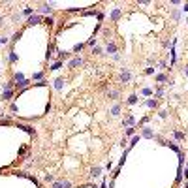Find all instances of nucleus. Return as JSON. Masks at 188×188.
Returning <instances> with one entry per match:
<instances>
[{
    "mask_svg": "<svg viewBox=\"0 0 188 188\" xmlns=\"http://www.w3.org/2000/svg\"><path fill=\"white\" fill-rule=\"evenodd\" d=\"M53 9H55V2H43L38 8V15H49L53 13Z\"/></svg>",
    "mask_w": 188,
    "mask_h": 188,
    "instance_id": "obj_1",
    "label": "nucleus"
},
{
    "mask_svg": "<svg viewBox=\"0 0 188 188\" xmlns=\"http://www.w3.org/2000/svg\"><path fill=\"white\" fill-rule=\"evenodd\" d=\"M141 128V138H145V139H154L156 138V134H154V130L151 128V126H139Z\"/></svg>",
    "mask_w": 188,
    "mask_h": 188,
    "instance_id": "obj_2",
    "label": "nucleus"
},
{
    "mask_svg": "<svg viewBox=\"0 0 188 188\" xmlns=\"http://www.w3.org/2000/svg\"><path fill=\"white\" fill-rule=\"evenodd\" d=\"M119 81L120 83H130L132 81V72H130V68H122L120 70V73H119Z\"/></svg>",
    "mask_w": 188,
    "mask_h": 188,
    "instance_id": "obj_3",
    "label": "nucleus"
},
{
    "mask_svg": "<svg viewBox=\"0 0 188 188\" xmlns=\"http://www.w3.org/2000/svg\"><path fill=\"white\" fill-rule=\"evenodd\" d=\"M122 126L124 128H130V126H138V120H135V117L132 113H126V117L122 119Z\"/></svg>",
    "mask_w": 188,
    "mask_h": 188,
    "instance_id": "obj_4",
    "label": "nucleus"
},
{
    "mask_svg": "<svg viewBox=\"0 0 188 188\" xmlns=\"http://www.w3.org/2000/svg\"><path fill=\"white\" fill-rule=\"evenodd\" d=\"M40 23H43V19H42V15H38V13L30 15L27 19V27H34V24H40Z\"/></svg>",
    "mask_w": 188,
    "mask_h": 188,
    "instance_id": "obj_5",
    "label": "nucleus"
},
{
    "mask_svg": "<svg viewBox=\"0 0 188 188\" xmlns=\"http://www.w3.org/2000/svg\"><path fill=\"white\" fill-rule=\"evenodd\" d=\"M120 15H122V9H120V8H113L111 13H109V19H111V21H119Z\"/></svg>",
    "mask_w": 188,
    "mask_h": 188,
    "instance_id": "obj_6",
    "label": "nucleus"
},
{
    "mask_svg": "<svg viewBox=\"0 0 188 188\" xmlns=\"http://www.w3.org/2000/svg\"><path fill=\"white\" fill-rule=\"evenodd\" d=\"M51 188H72V182H70V181H64V179H62V181H55Z\"/></svg>",
    "mask_w": 188,
    "mask_h": 188,
    "instance_id": "obj_7",
    "label": "nucleus"
},
{
    "mask_svg": "<svg viewBox=\"0 0 188 188\" xmlns=\"http://www.w3.org/2000/svg\"><path fill=\"white\" fill-rule=\"evenodd\" d=\"M105 53H109V55H117V43L109 40V42L105 43Z\"/></svg>",
    "mask_w": 188,
    "mask_h": 188,
    "instance_id": "obj_8",
    "label": "nucleus"
},
{
    "mask_svg": "<svg viewBox=\"0 0 188 188\" xmlns=\"http://www.w3.org/2000/svg\"><path fill=\"white\" fill-rule=\"evenodd\" d=\"M83 62H85V60L81 58V57H75V58H72V60H70L68 68H79V66H83Z\"/></svg>",
    "mask_w": 188,
    "mask_h": 188,
    "instance_id": "obj_9",
    "label": "nucleus"
},
{
    "mask_svg": "<svg viewBox=\"0 0 188 188\" xmlns=\"http://www.w3.org/2000/svg\"><path fill=\"white\" fill-rule=\"evenodd\" d=\"M120 111H122V105H120V104H115L113 107L109 109V115H111V117H120Z\"/></svg>",
    "mask_w": 188,
    "mask_h": 188,
    "instance_id": "obj_10",
    "label": "nucleus"
},
{
    "mask_svg": "<svg viewBox=\"0 0 188 188\" xmlns=\"http://www.w3.org/2000/svg\"><path fill=\"white\" fill-rule=\"evenodd\" d=\"M19 128L24 130L27 134H30V138H36V130H34L32 126H28V124H19Z\"/></svg>",
    "mask_w": 188,
    "mask_h": 188,
    "instance_id": "obj_11",
    "label": "nucleus"
},
{
    "mask_svg": "<svg viewBox=\"0 0 188 188\" xmlns=\"http://www.w3.org/2000/svg\"><path fill=\"white\" fill-rule=\"evenodd\" d=\"M107 98H111V100L120 98V90H119V89H111V90H107Z\"/></svg>",
    "mask_w": 188,
    "mask_h": 188,
    "instance_id": "obj_12",
    "label": "nucleus"
},
{
    "mask_svg": "<svg viewBox=\"0 0 188 188\" xmlns=\"http://www.w3.org/2000/svg\"><path fill=\"white\" fill-rule=\"evenodd\" d=\"M64 85H66V79L64 77H57V79H55V89H57V90H62Z\"/></svg>",
    "mask_w": 188,
    "mask_h": 188,
    "instance_id": "obj_13",
    "label": "nucleus"
},
{
    "mask_svg": "<svg viewBox=\"0 0 188 188\" xmlns=\"http://www.w3.org/2000/svg\"><path fill=\"white\" fill-rule=\"evenodd\" d=\"M145 105H147V107H151V109H156V107H158V100H156V98H149V100L145 102Z\"/></svg>",
    "mask_w": 188,
    "mask_h": 188,
    "instance_id": "obj_14",
    "label": "nucleus"
},
{
    "mask_svg": "<svg viewBox=\"0 0 188 188\" xmlns=\"http://www.w3.org/2000/svg\"><path fill=\"white\" fill-rule=\"evenodd\" d=\"M138 102H139L138 94H130V96H128V100H126V104H128V105H135Z\"/></svg>",
    "mask_w": 188,
    "mask_h": 188,
    "instance_id": "obj_15",
    "label": "nucleus"
},
{
    "mask_svg": "<svg viewBox=\"0 0 188 188\" xmlns=\"http://www.w3.org/2000/svg\"><path fill=\"white\" fill-rule=\"evenodd\" d=\"M100 175H102V167L100 166L90 167V177H100Z\"/></svg>",
    "mask_w": 188,
    "mask_h": 188,
    "instance_id": "obj_16",
    "label": "nucleus"
},
{
    "mask_svg": "<svg viewBox=\"0 0 188 188\" xmlns=\"http://www.w3.org/2000/svg\"><path fill=\"white\" fill-rule=\"evenodd\" d=\"M8 58H9V62H17V60H19V55L15 53L13 49H9V53H8Z\"/></svg>",
    "mask_w": 188,
    "mask_h": 188,
    "instance_id": "obj_17",
    "label": "nucleus"
},
{
    "mask_svg": "<svg viewBox=\"0 0 188 188\" xmlns=\"http://www.w3.org/2000/svg\"><path fill=\"white\" fill-rule=\"evenodd\" d=\"M154 81L156 83H167V75L166 73H158V75H154Z\"/></svg>",
    "mask_w": 188,
    "mask_h": 188,
    "instance_id": "obj_18",
    "label": "nucleus"
},
{
    "mask_svg": "<svg viewBox=\"0 0 188 188\" xmlns=\"http://www.w3.org/2000/svg\"><path fill=\"white\" fill-rule=\"evenodd\" d=\"M55 51H57V47H55V45H53V43H51V45H49V47H47V53H45V58H47V60H49L51 57H53V53H55Z\"/></svg>",
    "mask_w": 188,
    "mask_h": 188,
    "instance_id": "obj_19",
    "label": "nucleus"
},
{
    "mask_svg": "<svg viewBox=\"0 0 188 188\" xmlns=\"http://www.w3.org/2000/svg\"><path fill=\"white\" fill-rule=\"evenodd\" d=\"M57 53H58V55H57V57H58V60H62V62H64V60L70 57V53H66V51H60V49H57Z\"/></svg>",
    "mask_w": 188,
    "mask_h": 188,
    "instance_id": "obj_20",
    "label": "nucleus"
},
{
    "mask_svg": "<svg viewBox=\"0 0 188 188\" xmlns=\"http://www.w3.org/2000/svg\"><path fill=\"white\" fill-rule=\"evenodd\" d=\"M21 34H23V32H21V30H19V32H15V34H13V36H12V40H9V43H12V45H15V43H17V40H19V38H21Z\"/></svg>",
    "mask_w": 188,
    "mask_h": 188,
    "instance_id": "obj_21",
    "label": "nucleus"
},
{
    "mask_svg": "<svg viewBox=\"0 0 188 188\" xmlns=\"http://www.w3.org/2000/svg\"><path fill=\"white\" fill-rule=\"evenodd\" d=\"M62 66H64V62H62V60H57V62H55L53 66H51V70H53V72H57V70H60V68H62Z\"/></svg>",
    "mask_w": 188,
    "mask_h": 188,
    "instance_id": "obj_22",
    "label": "nucleus"
},
{
    "mask_svg": "<svg viewBox=\"0 0 188 188\" xmlns=\"http://www.w3.org/2000/svg\"><path fill=\"white\" fill-rule=\"evenodd\" d=\"M13 96V90H2V100H9Z\"/></svg>",
    "mask_w": 188,
    "mask_h": 188,
    "instance_id": "obj_23",
    "label": "nucleus"
},
{
    "mask_svg": "<svg viewBox=\"0 0 188 188\" xmlns=\"http://www.w3.org/2000/svg\"><path fill=\"white\" fill-rule=\"evenodd\" d=\"M32 81H43V72H36L32 75Z\"/></svg>",
    "mask_w": 188,
    "mask_h": 188,
    "instance_id": "obj_24",
    "label": "nucleus"
},
{
    "mask_svg": "<svg viewBox=\"0 0 188 188\" xmlns=\"http://www.w3.org/2000/svg\"><path fill=\"white\" fill-rule=\"evenodd\" d=\"M173 138L177 141H184V134H182V132H173Z\"/></svg>",
    "mask_w": 188,
    "mask_h": 188,
    "instance_id": "obj_25",
    "label": "nucleus"
},
{
    "mask_svg": "<svg viewBox=\"0 0 188 188\" xmlns=\"http://www.w3.org/2000/svg\"><path fill=\"white\" fill-rule=\"evenodd\" d=\"M43 23L47 24L49 28H53V24H55V19H53V17H45V19H43Z\"/></svg>",
    "mask_w": 188,
    "mask_h": 188,
    "instance_id": "obj_26",
    "label": "nucleus"
},
{
    "mask_svg": "<svg viewBox=\"0 0 188 188\" xmlns=\"http://www.w3.org/2000/svg\"><path fill=\"white\" fill-rule=\"evenodd\" d=\"M21 15H27V17H30V15H34V8H24Z\"/></svg>",
    "mask_w": 188,
    "mask_h": 188,
    "instance_id": "obj_27",
    "label": "nucleus"
},
{
    "mask_svg": "<svg viewBox=\"0 0 188 188\" xmlns=\"http://www.w3.org/2000/svg\"><path fill=\"white\" fill-rule=\"evenodd\" d=\"M83 47H85V43H75V45H73V53H81Z\"/></svg>",
    "mask_w": 188,
    "mask_h": 188,
    "instance_id": "obj_28",
    "label": "nucleus"
},
{
    "mask_svg": "<svg viewBox=\"0 0 188 188\" xmlns=\"http://www.w3.org/2000/svg\"><path fill=\"white\" fill-rule=\"evenodd\" d=\"M138 141H139V135H132V141H130V147H128V151L132 149V147H134L135 143H138Z\"/></svg>",
    "mask_w": 188,
    "mask_h": 188,
    "instance_id": "obj_29",
    "label": "nucleus"
},
{
    "mask_svg": "<svg viewBox=\"0 0 188 188\" xmlns=\"http://www.w3.org/2000/svg\"><path fill=\"white\" fill-rule=\"evenodd\" d=\"M135 128H138V126H130V128H126V135H135Z\"/></svg>",
    "mask_w": 188,
    "mask_h": 188,
    "instance_id": "obj_30",
    "label": "nucleus"
},
{
    "mask_svg": "<svg viewBox=\"0 0 188 188\" xmlns=\"http://www.w3.org/2000/svg\"><path fill=\"white\" fill-rule=\"evenodd\" d=\"M102 34H104V38H107V42H109V38H111V30H109V28H104V30H102Z\"/></svg>",
    "mask_w": 188,
    "mask_h": 188,
    "instance_id": "obj_31",
    "label": "nucleus"
},
{
    "mask_svg": "<svg viewBox=\"0 0 188 188\" xmlns=\"http://www.w3.org/2000/svg\"><path fill=\"white\" fill-rule=\"evenodd\" d=\"M162 96H164V89H162V87H158V89H156L154 98H162Z\"/></svg>",
    "mask_w": 188,
    "mask_h": 188,
    "instance_id": "obj_32",
    "label": "nucleus"
},
{
    "mask_svg": "<svg viewBox=\"0 0 188 188\" xmlns=\"http://www.w3.org/2000/svg\"><path fill=\"white\" fill-rule=\"evenodd\" d=\"M8 42H9L8 36H2V34H0V47H2V45H6Z\"/></svg>",
    "mask_w": 188,
    "mask_h": 188,
    "instance_id": "obj_33",
    "label": "nucleus"
},
{
    "mask_svg": "<svg viewBox=\"0 0 188 188\" xmlns=\"http://www.w3.org/2000/svg\"><path fill=\"white\" fill-rule=\"evenodd\" d=\"M141 94H143V96H152V90H151L149 87H145L143 90H141Z\"/></svg>",
    "mask_w": 188,
    "mask_h": 188,
    "instance_id": "obj_34",
    "label": "nucleus"
},
{
    "mask_svg": "<svg viewBox=\"0 0 188 188\" xmlns=\"http://www.w3.org/2000/svg\"><path fill=\"white\" fill-rule=\"evenodd\" d=\"M92 53H94V55H102V47H100V45H94V47H92Z\"/></svg>",
    "mask_w": 188,
    "mask_h": 188,
    "instance_id": "obj_35",
    "label": "nucleus"
},
{
    "mask_svg": "<svg viewBox=\"0 0 188 188\" xmlns=\"http://www.w3.org/2000/svg\"><path fill=\"white\" fill-rule=\"evenodd\" d=\"M171 17H173V21H179V19H181V13H179V12H177V9H175V12L171 13Z\"/></svg>",
    "mask_w": 188,
    "mask_h": 188,
    "instance_id": "obj_36",
    "label": "nucleus"
},
{
    "mask_svg": "<svg viewBox=\"0 0 188 188\" xmlns=\"http://www.w3.org/2000/svg\"><path fill=\"white\" fill-rule=\"evenodd\" d=\"M158 117H160V119H166V117H167V111H166V109L158 111Z\"/></svg>",
    "mask_w": 188,
    "mask_h": 188,
    "instance_id": "obj_37",
    "label": "nucleus"
},
{
    "mask_svg": "<svg viewBox=\"0 0 188 188\" xmlns=\"http://www.w3.org/2000/svg\"><path fill=\"white\" fill-rule=\"evenodd\" d=\"M145 73H147V75H152V73H154V68H152V66H149V68L145 70Z\"/></svg>",
    "mask_w": 188,
    "mask_h": 188,
    "instance_id": "obj_38",
    "label": "nucleus"
},
{
    "mask_svg": "<svg viewBox=\"0 0 188 188\" xmlns=\"http://www.w3.org/2000/svg\"><path fill=\"white\" fill-rule=\"evenodd\" d=\"M45 182H55V177L53 175H45Z\"/></svg>",
    "mask_w": 188,
    "mask_h": 188,
    "instance_id": "obj_39",
    "label": "nucleus"
},
{
    "mask_svg": "<svg viewBox=\"0 0 188 188\" xmlns=\"http://www.w3.org/2000/svg\"><path fill=\"white\" fill-rule=\"evenodd\" d=\"M158 68H162V70H166V68H167V64L164 62V60H160V62H158Z\"/></svg>",
    "mask_w": 188,
    "mask_h": 188,
    "instance_id": "obj_40",
    "label": "nucleus"
},
{
    "mask_svg": "<svg viewBox=\"0 0 188 188\" xmlns=\"http://www.w3.org/2000/svg\"><path fill=\"white\" fill-rule=\"evenodd\" d=\"M154 62H156V58H154V57H149V60H147V64H149V66H152Z\"/></svg>",
    "mask_w": 188,
    "mask_h": 188,
    "instance_id": "obj_41",
    "label": "nucleus"
},
{
    "mask_svg": "<svg viewBox=\"0 0 188 188\" xmlns=\"http://www.w3.org/2000/svg\"><path fill=\"white\" fill-rule=\"evenodd\" d=\"M182 75H184V77H188V66H184V68H182Z\"/></svg>",
    "mask_w": 188,
    "mask_h": 188,
    "instance_id": "obj_42",
    "label": "nucleus"
},
{
    "mask_svg": "<svg viewBox=\"0 0 188 188\" xmlns=\"http://www.w3.org/2000/svg\"><path fill=\"white\" fill-rule=\"evenodd\" d=\"M171 4H173V6H181L182 2H181V0H171Z\"/></svg>",
    "mask_w": 188,
    "mask_h": 188,
    "instance_id": "obj_43",
    "label": "nucleus"
},
{
    "mask_svg": "<svg viewBox=\"0 0 188 188\" xmlns=\"http://www.w3.org/2000/svg\"><path fill=\"white\" fill-rule=\"evenodd\" d=\"M181 9H182V12L186 13V12H188V2H186V4H182V8H181Z\"/></svg>",
    "mask_w": 188,
    "mask_h": 188,
    "instance_id": "obj_44",
    "label": "nucleus"
},
{
    "mask_svg": "<svg viewBox=\"0 0 188 188\" xmlns=\"http://www.w3.org/2000/svg\"><path fill=\"white\" fill-rule=\"evenodd\" d=\"M182 173H184V179H188V166H186V169L182 171Z\"/></svg>",
    "mask_w": 188,
    "mask_h": 188,
    "instance_id": "obj_45",
    "label": "nucleus"
},
{
    "mask_svg": "<svg viewBox=\"0 0 188 188\" xmlns=\"http://www.w3.org/2000/svg\"><path fill=\"white\" fill-rule=\"evenodd\" d=\"M2 24H4V17H0V27H2Z\"/></svg>",
    "mask_w": 188,
    "mask_h": 188,
    "instance_id": "obj_46",
    "label": "nucleus"
},
{
    "mask_svg": "<svg viewBox=\"0 0 188 188\" xmlns=\"http://www.w3.org/2000/svg\"><path fill=\"white\" fill-rule=\"evenodd\" d=\"M184 188H188V182H186V184H184Z\"/></svg>",
    "mask_w": 188,
    "mask_h": 188,
    "instance_id": "obj_47",
    "label": "nucleus"
},
{
    "mask_svg": "<svg viewBox=\"0 0 188 188\" xmlns=\"http://www.w3.org/2000/svg\"><path fill=\"white\" fill-rule=\"evenodd\" d=\"M0 89H2V85H0Z\"/></svg>",
    "mask_w": 188,
    "mask_h": 188,
    "instance_id": "obj_48",
    "label": "nucleus"
},
{
    "mask_svg": "<svg viewBox=\"0 0 188 188\" xmlns=\"http://www.w3.org/2000/svg\"><path fill=\"white\" fill-rule=\"evenodd\" d=\"M94 188H98V186H94Z\"/></svg>",
    "mask_w": 188,
    "mask_h": 188,
    "instance_id": "obj_49",
    "label": "nucleus"
}]
</instances>
